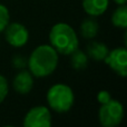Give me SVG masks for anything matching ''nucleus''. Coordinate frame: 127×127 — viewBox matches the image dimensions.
<instances>
[{
	"mask_svg": "<svg viewBox=\"0 0 127 127\" xmlns=\"http://www.w3.org/2000/svg\"><path fill=\"white\" fill-rule=\"evenodd\" d=\"M58 55L59 54L50 45H40L36 47L27 62L29 71L37 78L50 76L58 66Z\"/></svg>",
	"mask_w": 127,
	"mask_h": 127,
	"instance_id": "f257e3e1",
	"label": "nucleus"
},
{
	"mask_svg": "<svg viewBox=\"0 0 127 127\" xmlns=\"http://www.w3.org/2000/svg\"><path fill=\"white\" fill-rule=\"evenodd\" d=\"M50 46L60 55L69 56L79 47L77 32L70 25L58 22L51 27L49 31Z\"/></svg>",
	"mask_w": 127,
	"mask_h": 127,
	"instance_id": "f03ea898",
	"label": "nucleus"
},
{
	"mask_svg": "<svg viewBox=\"0 0 127 127\" xmlns=\"http://www.w3.org/2000/svg\"><path fill=\"white\" fill-rule=\"evenodd\" d=\"M47 103L54 112L64 114L71 109L75 103V94L66 84H55L48 89L46 95Z\"/></svg>",
	"mask_w": 127,
	"mask_h": 127,
	"instance_id": "7ed1b4c3",
	"label": "nucleus"
},
{
	"mask_svg": "<svg viewBox=\"0 0 127 127\" xmlns=\"http://www.w3.org/2000/svg\"><path fill=\"white\" fill-rule=\"evenodd\" d=\"M124 118V106L116 99L101 104L98 109V121L104 127L118 126Z\"/></svg>",
	"mask_w": 127,
	"mask_h": 127,
	"instance_id": "20e7f679",
	"label": "nucleus"
},
{
	"mask_svg": "<svg viewBox=\"0 0 127 127\" xmlns=\"http://www.w3.org/2000/svg\"><path fill=\"white\" fill-rule=\"evenodd\" d=\"M51 113L47 106H35L27 112L24 118L25 127H50Z\"/></svg>",
	"mask_w": 127,
	"mask_h": 127,
	"instance_id": "39448f33",
	"label": "nucleus"
},
{
	"mask_svg": "<svg viewBox=\"0 0 127 127\" xmlns=\"http://www.w3.org/2000/svg\"><path fill=\"white\" fill-rule=\"evenodd\" d=\"M3 32L7 42L15 48L24 47L29 40L28 29L19 22H9Z\"/></svg>",
	"mask_w": 127,
	"mask_h": 127,
	"instance_id": "423d86ee",
	"label": "nucleus"
},
{
	"mask_svg": "<svg viewBox=\"0 0 127 127\" xmlns=\"http://www.w3.org/2000/svg\"><path fill=\"white\" fill-rule=\"evenodd\" d=\"M107 66L122 77L127 75V50L125 47H117L109 50L108 55L104 60Z\"/></svg>",
	"mask_w": 127,
	"mask_h": 127,
	"instance_id": "0eeeda50",
	"label": "nucleus"
},
{
	"mask_svg": "<svg viewBox=\"0 0 127 127\" xmlns=\"http://www.w3.org/2000/svg\"><path fill=\"white\" fill-rule=\"evenodd\" d=\"M12 87L16 93L20 95H27L31 92L33 87V76L29 70L20 69L15 76L12 81Z\"/></svg>",
	"mask_w": 127,
	"mask_h": 127,
	"instance_id": "6e6552de",
	"label": "nucleus"
},
{
	"mask_svg": "<svg viewBox=\"0 0 127 127\" xmlns=\"http://www.w3.org/2000/svg\"><path fill=\"white\" fill-rule=\"evenodd\" d=\"M83 9L90 17H99L107 11L109 0H81Z\"/></svg>",
	"mask_w": 127,
	"mask_h": 127,
	"instance_id": "1a4fd4ad",
	"label": "nucleus"
},
{
	"mask_svg": "<svg viewBox=\"0 0 127 127\" xmlns=\"http://www.w3.org/2000/svg\"><path fill=\"white\" fill-rule=\"evenodd\" d=\"M80 35L85 39H93L97 36L99 30V24L96 20V17H88L83 20L80 24Z\"/></svg>",
	"mask_w": 127,
	"mask_h": 127,
	"instance_id": "9d476101",
	"label": "nucleus"
},
{
	"mask_svg": "<svg viewBox=\"0 0 127 127\" xmlns=\"http://www.w3.org/2000/svg\"><path fill=\"white\" fill-rule=\"evenodd\" d=\"M109 53V49L104 42L100 41H92L87 46V56L88 58L96 60V62H100V60H105L106 56Z\"/></svg>",
	"mask_w": 127,
	"mask_h": 127,
	"instance_id": "9b49d317",
	"label": "nucleus"
},
{
	"mask_svg": "<svg viewBox=\"0 0 127 127\" xmlns=\"http://www.w3.org/2000/svg\"><path fill=\"white\" fill-rule=\"evenodd\" d=\"M112 22L115 27L125 29L127 27V7L126 4L118 6L112 15Z\"/></svg>",
	"mask_w": 127,
	"mask_h": 127,
	"instance_id": "f8f14e48",
	"label": "nucleus"
},
{
	"mask_svg": "<svg viewBox=\"0 0 127 127\" xmlns=\"http://www.w3.org/2000/svg\"><path fill=\"white\" fill-rule=\"evenodd\" d=\"M70 64L71 67L76 70H83L88 65V56L86 53L76 49L74 53L70 54Z\"/></svg>",
	"mask_w": 127,
	"mask_h": 127,
	"instance_id": "ddd939ff",
	"label": "nucleus"
},
{
	"mask_svg": "<svg viewBox=\"0 0 127 127\" xmlns=\"http://www.w3.org/2000/svg\"><path fill=\"white\" fill-rule=\"evenodd\" d=\"M10 22V13L4 4L0 3V32H3L6 27Z\"/></svg>",
	"mask_w": 127,
	"mask_h": 127,
	"instance_id": "4468645a",
	"label": "nucleus"
},
{
	"mask_svg": "<svg viewBox=\"0 0 127 127\" xmlns=\"http://www.w3.org/2000/svg\"><path fill=\"white\" fill-rule=\"evenodd\" d=\"M9 92V84L6 77L0 75V104L6 99Z\"/></svg>",
	"mask_w": 127,
	"mask_h": 127,
	"instance_id": "2eb2a0df",
	"label": "nucleus"
},
{
	"mask_svg": "<svg viewBox=\"0 0 127 127\" xmlns=\"http://www.w3.org/2000/svg\"><path fill=\"white\" fill-rule=\"evenodd\" d=\"M27 62H28V59L27 58H25L22 55H16L15 57L12 58V65L15 68H17V69H25V68L27 67Z\"/></svg>",
	"mask_w": 127,
	"mask_h": 127,
	"instance_id": "dca6fc26",
	"label": "nucleus"
},
{
	"mask_svg": "<svg viewBox=\"0 0 127 127\" xmlns=\"http://www.w3.org/2000/svg\"><path fill=\"white\" fill-rule=\"evenodd\" d=\"M112 99V96H110V94L107 92V90H100V92L97 94V101H98L99 104H105L107 103L108 100H110Z\"/></svg>",
	"mask_w": 127,
	"mask_h": 127,
	"instance_id": "f3484780",
	"label": "nucleus"
},
{
	"mask_svg": "<svg viewBox=\"0 0 127 127\" xmlns=\"http://www.w3.org/2000/svg\"><path fill=\"white\" fill-rule=\"evenodd\" d=\"M126 1L127 0H114L115 3H117L118 6H122V4H126Z\"/></svg>",
	"mask_w": 127,
	"mask_h": 127,
	"instance_id": "a211bd4d",
	"label": "nucleus"
}]
</instances>
